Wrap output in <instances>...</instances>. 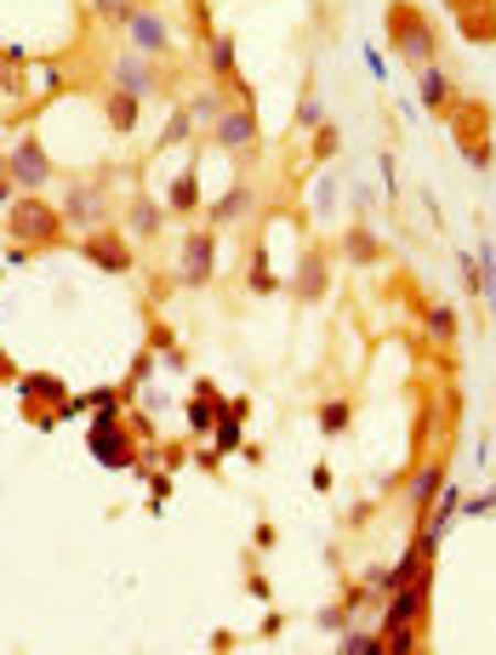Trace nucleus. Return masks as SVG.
<instances>
[{
    "label": "nucleus",
    "instance_id": "41",
    "mask_svg": "<svg viewBox=\"0 0 496 655\" xmlns=\"http://www.w3.org/2000/svg\"><path fill=\"white\" fill-rule=\"evenodd\" d=\"M194 462H201L206 473H217V468H223V456H217V450H212V439H206L201 450H194Z\"/></svg>",
    "mask_w": 496,
    "mask_h": 655
},
{
    "label": "nucleus",
    "instance_id": "13",
    "mask_svg": "<svg viewBox=\"0 0 496 655\" xmlns=\"http://www.w3.org/2000/svg\"><path fill=\"white\" fill-rule=\"evenodd\" d=\"M217 280V228H188L177 245V291H206Z\"/></svg>",
    "mask_w": 496,
    "mask_h": 655
},
{
    "label": "nucleus",
    "instance_id": "21",
    "mask_svg": "<svg viewBox=\"0 0 496 655\" xmlns=\"http://www.w3.org/2000/svg\"><path fill=\"white\" fill-rule=\"evenodd\" d=\"M235 103L228 97V86H217V80H206V86H194V91H183V109H188V120L201 125V131H212L217 120H223V109Z\"/></svg>",
    "mask_w": 496,
    "mask_h": 655
},
{
    "label": "nucleus",
    "instance_id": "1",
    "mask_svg": "<svg viewBox=\"0 0 496 655\" xmlns=\"http://www.w3.org/2000/svg\"><path fill=\"white\" fill-rule=\"evenodd\" d=\"M382 35H388L393 57L411 63V69H428V63H440V52H445L434 12L417 7V0H388L382 7Z\"/></svg>",
    "mask_w": 496,
    "mask_h": 655
},
{
    "label": "nucleus",
    "instance_id": "39",
    "mask_svg": "<svg viewBox=\"0 0 496 655\" xmlns=\"http://www.w3.org/2000/svg\"><path fill=\"white\" fill-rule=\"evenodd\" d=\"M314 211H320L325 222H331V211H337V183H331V177H325V183H320V194H314Z\"/></svg>",
    "mask_w": 496,
    "mask_h": 655
},
{
    "label": "nucleus",
    "instance_id": "10",
    "mask_svg": "<svg viewBox=\"0 0 496 655\" xmlns=\"http://www.w3.org/2000/svg\"><path fill=\"white\" fill-rule=\"evenodd\" d=\"M120 46L138 52V57H154V63H172L177 29H172V18H165L160 7H138V12L126 18V29H120Z\"/></svg>",
    "mask_w": 496,
    "mask_h": 655
},
{
    "label": "nucleus",
    "instance_id": "9",
    "mask_svg": "<svg viewBox=\"0 0 496 655\" xmlns=\"http://www.w3.org/2000/svg\"><path fill=\"white\" fill-rule=\"evenodd\" d=\"M206 143L217 149V154H228V160H257L262 154V125H257V109L251 103H228L223 109V120L206 131Z\"/></svg>",
    "mask_w": 496,
    "mask_h": 655
},
{
    "label": "nucleus",
    "instance_id": "24",
    "mask_svg": "<svg viewBox=\"0 0 496 655\" xmlns=\"http://www.w3.org/2000/svg\"><path fill=\"white\" fill-rule=\"evenodd\" d=\"M246 291L251 297H274V291H285V280L269 269V245H262V228H257V240L246 251Z\"/></svg>",
    "mask_w": 496,
    "mask_h": 655
},
{
    "label": "nucleus",
    "instance_id": "8",
    "mask_svg": "<svg viewBox=\"0 0 496 655\" xmlns=\"http://www.w3.org/2000/svg\"><path fill=\"white\" fill-rule=\"evenodd\" d=\"M109 86H120V91H131V97H143V103H154V97H177L172 91V75H165V63H154V57H138V52H115L109 57Z\"/></svg>",
    "mask_w": 496,
    "mask_h": 655
},
{
    "label": "nucleus",
    "instance_id": "5",
    "mask_svg": "<svg viewBox=\"0 0 496 655\" xmlns=\"http://www.w3.org/2000/svg\"><path fill=\"white\" fill-rule=\"evenodd\" d=\"M7 177L23 188V194H46L52 183H57V160L46 154V143H41V131H18L12 138V149H7Z\"/></svg>",
    "mask_w": 496,
    "mask_h": 655
},
{
    "label": "nucleus",
    "instance_id": "30",
    "mask_svg": "<svg viewBox=\"0 0 496 655\" xmlns=\"http://www.w3.org/2000/svg\"><path fill=\"white\" fill-rule=\"evenodd\" d=\"M194 131H201V125H194V120H188V109L177 103L172 114H165L160 138H154V149H183V143H194Z\"/></svg>",
    "mask_w": 496,
    "mask_h": 655
},
{
    "label": "nucleus",
    "instance_id": "17",
    "mask_svg": "<svg viewBox=\"0 0 496 655\" xmlns=\"http://www.w3.org/2000/svg\"><path fill=\"white\" fill-rule=\"evenodd\" d=\"M445 12L468 46H496V0H445Z\"/></svg>",
    "mask_w": 496,
    "mask_h": 655
},
{
    "label": "nucleus",
    "instance_id": "31",
    "mask_svg": "<svg viewBox=\"0 0 496 655\" xmlns=\"http://www.w3.org/2000/svg\"><path fill=\"white\" fill-rule=\"evenodd\" d=\"M240 422H246V416H235V411L217 416V428H212V450H217V456H240V445H246V439H240Z\"/></svg>",
    "mask_w": 496,
    "mask_h": 655
},
{
    "label": "nucleus",
    "instance_id": "40",
    "mask_svg": "<svg viewBox=\"0 0 496 655\" xmlns=\"http://www.w3.org/2000/svg\"><path fill=\"white\" fill-rule=\"evenodd\" d=\"M462 513H474V518H490V513H496V490H485V496H474V502H462Z\"/></svg>",
    "mask_w": 496,
    "mask_h": 655
},
{
    "label": "nucleus",
    "instance_id": "35",
    "mask_svg": "<svg viewBox=\"0 0 496 655\" xmlns=\"http://www.w3.org/2000/svg\"><path fill=\"white\" fill-rule=\"evenodd\" d=\"M138 7H143V0H91V12L104 18L109 29H126V18L138 12Z\"/></svg>",
    "mask_w": 496,
    "mask_h": 655
},
{
    "label": "nucleus",
    "instance_id": "7",
    "mask_svg": "<svg viewBox=\"0 0 496 655\" xmlns=\"http://www.w3.org/2000/svg\"><path fill=\"white\" fill-rule=\"evenodd\" d=\"M428 615H434V565H422L406 587H393V593L382 599V627H428Z\"/></svg>",
    "mask_w": 496,
    "mask_h": 655
},
{
    "label": "nucleus",
    "instance_id": "20",
    "mask_svg": "<svg viewBox=\"0 0 496 655\" xmlns=\"http://www.w3.org/2000/svg\"><path fill=\"white\" fill-rule=\"evenodd\" d=\"M97 109H104V125L115 131V138H131V131H138V114H143V97H131L120 86H104L97 91Z\"/></svg>",
    "mask_w": 496,
    "mask_h": 655
},
{
    "label": "nucleus",
    "instance_id": "11",
    "mask_svg": "<svg viewBox=\"0 0 496 655\" xmlns=\"http://www.w3.org/2000/svg\"><path fill=\"white\" fill-rule=\"evenodd\" d=\"M285 291L296 308H320L331 297V245L309 240L303 251H296V269L285 274Z\"/></svg>",
    "mask_w": 496,
    "mask_h": 655
},
{
    "label": "nucleus",
    "instance_id": "23",
    "mask_svg": "<svg viewBox=\"0 0 496 655\" xmlns=\"http://www.w3.org/2000/svg\"><path fill=\"white\" fill-rule=\"evenodd\" d=\"M417 103H422L428 114H440V120H445V109L456 103V86H451V75L440 69V63L417 69Z\"/></svg>",
    "mask_w": 496,
    "mask_h": 655
},
{
    "label": "nucleus",
    "instance_id": "4",
    "mask_svg": "<svg viewBox=\"0 0 496 655\" xmlns=\"http://www.w3.org/2000/svg\"><path fill=\"white\" fill-rule=\"evenodd\" d=\"M445 125H451V138H456V154L468 160V166L485 177L496 166V143H490V103L485 97H462L456 91V103L445 109Z\"/></svg>",
    "mask_w": 496,
    "mask_h": 655
},
{
    "label": "nucleus",
    "instance_id": "27",
    "mask_svg": "<svg viewBox=\"0 0 496 655\" xmlns=\"http://www.w3.org/2000/svg\"><path fill=\"white\" fill-rule=\"evenodd\" d=\"M354 428V400L348 393H331V400H320V434L325 439H343Z\"/></svg>",
    "mask_w": 496,
    "mask_h": 655
},
{
    "label": "nucleus",
    "instance_id": "16",
    "mask_svg": "<svg viewBox=\"0 0 496 655\" xmlns=\"http://www.w3.org/2000/svg\"><path fill=\"white\" fill-rule=\"evenodd\" d=\"M165 217H172V211H165V200H154L149 188H131V200H126V211H120V228L131 234V245H154Z\"/></svg>",
    "mask_w": 496,
    "mask_h": 655
},
{
    "label": "nucleus",
    "instance_id": "29",
    "mask_svg": "<svg viewBox=\"0 0 496 655\" xmlns=\"http://www.w3.org/2000/svg\"><path fill=\"white\" fill-rule=\"evenodd\" d=\"M422 331H428V342H434V348H451L456 342V308L451 303H434V308L422 314Z\"/></svg>",
    "mask_w": 496,
    "mask_h": 655
},
{
    "label": "nucleus",
    "instance_id": "43",
    "mask_svg": "<svg viewBox=\"0 0 496 655\" xmlns=\"http://www.w3.org/2000/svg\"><path fill=\"white\" fill-rule=\"evenodd\" d=\"M18 194H23V188H18V183H12V177H7V172H0V211H7V206H12V200H18Z\"/></svg>",
    "mask_w": 496,
    "mask_h": 655
},
{
    "label": "nucleus",
    "instance_id": "32",
    "mask_svg": "<svg viewBox=\"0 0 496 655\" xmlns=\"http://www.w3.org/2000/svg\"><path fill=\"white\" fill-rule=\"evenodd\" d=\"M337 655H382V633H371V627H343V638H337Z\"/></svg>",
    "mask_w": 496,
    "mask_h": 655
},
{
    "label": "nucleus",
    "instance_id": "26",
    "mask_svg": "<svg viewBox=\"0 0 496 655\" xmlns=\"http://www.w3.org/2000/svg\"><path fill=\"white\" fill-rule=\"evenodd\" d=\"M143 348H154V359H160L165 371H188V353H183V342H177V331H172V325H160V319H154Z\"/></svg>",
    "mask_w": 496,
    "mask_h": 655
},
{
    "label": "nucleus",
    "instance_id": "25",
    "mask_svg": "<svg viewBox=\"0 0 496 655\" xmlns=\"http://www.w3.org/2000/svg\"><path fill=\"white\" fill-rule=\"evenodd\" d=\"M206 52H201V63H206V80H235L240 75V52H235V35H212V41H201Z\"/></svg>",
    "mask_w": 496,
    "mask_h": 655
},
{
    "label": "nucleus",
    "instance_id": "12",
    "mask_svg": "<svg viewBox=\"0 0 496 655\" xmlns=\"http://www.w3.org/2000/svg\"><path fill=\"white\" fill-rule=\"evenodd\" d=\"M91 456H97V468H138V456H143V439L131 434V422L126 416H97L91 422Z\"/></svg>",
    "mask_w": 496,
    "mask_h": 655
},
{
    "label": "nucleus",
    "instance_id": "22",
    "mask_svg": "<svg viewBox=\"0 0 496 655\" xmlns=\"http://www.w3.org/2000/svg\"><path fill=\"white\" fill-rule=\"evenodd\" d=\"M165 211H172V217H194V211H201V154H188V166L172 177V188H165Z\"/></svg>",
    "mask_w": 496,
    "mask_h": 655
},
{
    "label": "nucleus",
    "instance_id": "42",
    "mask_svg": "<svg viewBox=\"0 0 496 655\" xmlns=\"http://www.w3.org/2000/svg\"><path fill=\"white\" fill-rule=\"evenodd\" d=\"M149 496H154V507H160L165 496H172V479H165V473H149Z\"/></svg>",
    "mask_w": 496,
    "mask_h": 655
},
{
    "label": "nucleus",
    "instance_id": "38",
    "mask_svg": "<svg viewBox=\"0 0 496 655\" xmlns=\"http://www.w3.org/2000/svg\"><path fill=\"white\" fill-rule=\"evenodd\" d=\"M188 18H194V29H201V41L217 35V29H212V0H188Z\"/></svg>",
    "mask_w": 496,
    "mask_h": 655
},
{
    "label": "nucleus",
    "instance_id": "34",
    "mask_svg": "<svg viewBox=\"0 0 496 655\" xmlns=\"http://www.w3.org/2000/svg\"><path fill=\"white\" fill-rule=\"evenodd\" d=\"M422 649V627H388L382 633V655H411Z\"/></svg>",
    "mask_w": 496,
    "mask_h": 655
},
{
    "label": "nucleus",
    "instance_id": "36",
    "mask_svg": "<svg viewBox=\"0 0 496 655\" xmlns=\"http://www.w3.org/2000/svg\"><path fill=\"white\" fill-rule=\"evenodd\" d=\"M309 138H314V160H331V154H337V149H343V131H337V125H331V120H325V125H314V131H309Z\"/></svg>",
    "mask_w": 496,
    "mask_h": 655
},
{
    "label": "nucleus",
    "instance_id": "18",
    "mask_svg": "<svg viewBox=\"0 0 496 655\" xmlns=\"http://www.w3.org/2000/svg\"><path fill=\"white\" fill-rule=\"evenodd\" d=\"M337 256L348 262V269H382V262H388V245L377 240V228H371V222H343Z\"/></svg>",
    "mask_w": 496,
    "mask_h": 655
},
{
    "label": "nucleus",
    "instance_id": "19",
    "mask_svg": "<svg viewBox=\"0 0 496 655\" xmlns=\"http://www.w3.org/2000/svg\"><path fill=\"white\" fill-rule=\"evenodd\" d=\"M217 416H223V393H217V382H212V376H194V393H188V405H183L188 434H194V439H212Z\"/></svg>",
    "mask_w": 496,
    "mask_h": 655
},
{
    "label": "nucleus",
    "instance_id": "14",
    "mask_svg": "<svg viewBox=\"0 0 496 655\" xmlns=\"http://www.w3.org/2000/svg\"><path fill=\"white\" fill-rule=\"evenodd\" d=\"M257 206H262V194H257V183L251 177H235L217 200L206 206V228H217V234H228V228H246L251 217H257Z\"/></svg>",
    "mask_w": 496,
    "mask_h": 655
},
{
    "label": "nucleus",
    "instance_id": "3",
    "mask_svg": "<svg viewBox=\"0 0 496 655\" xmlns=\"http://www.w3.org/2000/svg\"><path fill=\"white\" fill-rule=\"evenodd\" d=\"M7 240L12 245H29V251H52V245H63L69 234H63V211H57V200H46V194H18V200L7 206Z\"/></svg>",
    "mask_w": 496,
    "mask_h": 655
},
{
    "label": "nucleus",
    "instance_id": "33",
    "mask_svg": "<svg viewBox=\"0 0 496 655\" xmlns=\"http://www.w3.org/2000/svg\"><path fill=\"white\" fill-rule=\"evenodd\" d=\"M456 274H462V291H468V297H485V269H479L474 251H456Z\"/></svg>",
    "mask_w": 496,
    "mask_h": 655
},
{
    "label": "nucleus",
    "instance_id": "37",
    "mask_svg": "<svg viewBox=\"0 0 496 655\" xmlns=\"http://www.w3.org/2000/svg\"><path fill=\"white\" fill-rule=\"evenodd\" d=\"M348 621H354V610H348V604H325V610H320V627H325V633H343Z\"/></svg>",
    "mask_w": 496,
    "mask_h": 655
},
{
    "label": "nucleus",
    "instance_id": "15",
    "mask_svg": "<svg viewBox=\"0 0 496 655\" xmlns=\"http://www.w3.org/2000/svg\"><path fill=\"white\" fill-rule=\"evenodd\" d=\"M445 484H451V456H422L417 473L406 479V507H411L417 524L434 513V502H440V490H445Z\"/></svg>",
    "mask_w": 496,
    "mask_h": 655
},
{
    "label": "nucleus",
    "instance_id": "28",
    "mask_svg": "<svg viewBox=\"0 0 496 655\" xmlns=\"http://www.w3.org/2000/svg\"><path fill=\"white\" fill-rule=\"evenodd\" d=\"M314 125H325V103H320V86L309 80L303 97H296V109H291V138H309Z\"/></svg>",
    "mask_w": 496,
    "mask_h": 655
},
{
    "label": "nucleus",
    "instance_id": "2",
    "mask_svg": "<svg viewBox=\"0 0 496 655\" xmlns=\"http://www.w3.org/2000/svg\"><path fill=\"white\" fill-rule=\"evenodd\" d=\"M57 211L75 234H91V228L115 222V172H86V177H69L57 183Z\"/></svg>",
    "mask_w": 496,
    "mask_h": 655
},
{
    "label": "nucleus",
    "instance_id": "6",
    "mask_svg": "<svg viewBox=\"0 0 496 655\" xmlns=\"http://www.w3.org/2000/svg\"><path fill=\"white\" fill-rule=\"evenodd\" d=\"M75 251L91 262L97 274H115V280L138 274V245H131V234H126L120 222H104V228H91V234H80Z\"/></svg>",
    "mask_w": 496,
    "mask_h": 655
}]
</instances>
